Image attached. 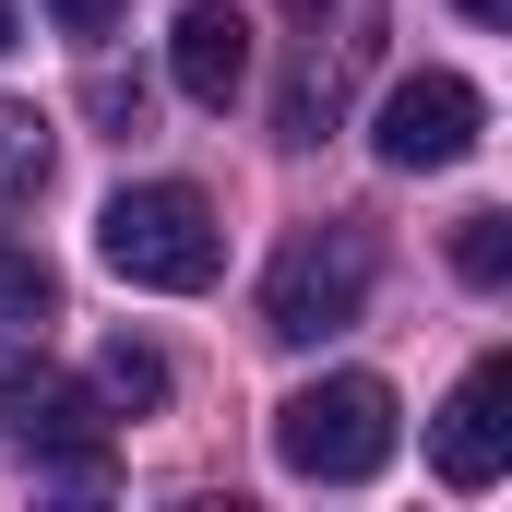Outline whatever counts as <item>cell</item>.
<instances>
[{"mask_svg": "<svg viewBox=\"0 0 512 512\" xmlns=\"http://www.w3.org/2000/svg\"><path fill=\"white\" fill-rule=\"evenodd\" d=\"M96 262H108L120 286L191 298V286L227 274V227H215V203H203L191 179H143V191H120V203L96 215Z\"/></svg>", "mask_w": 512, "mask_h": 512, "instance_id": "cell-1", "label": "cell"}, {"mask_svg": "<svg viewBox=\"0 0 512 512\" xmlns=\"http://www.w3.org/2000/svg\"><path fill=\"white\" fill-rule=\"evenodd\" d=\"M274 465H286V477H322V489L382 477L393 465V382L334 370V382L286 393V405H274Z\"/></svg>", "mask_w": 512, "mask_h": 512, "instance_id": "cell-2", "label": "cell"}, {"mask_svg": "<svg viewBox=\"0 0 512 512\" xmlns=\"http://www.w3.org/2000/svg\"><path fill=\"white\" fill-rule=\"evenodd\" d=\"M358 310H370V239L358 227H310V239L274 251V274H262V334L274 346H322Z\"/></svg>", "mask_w": 512, "mask_h": 512, "instance_id": "cell-3", "label": "cell"}, {"mask_svg": "<svg viewBox=\"0 0 512 512\" xmlns=\"http://www.w3.org/2000/svg\"><path fill=\"white\" fill-rule=\"evenodd\" d=\"M370 60H382V0H322L310 36H298V72H286L274 131H286V143H322V131L346 120V96H358Z\"/></svg>", "mask_w": 512, "mask_h": 512, "instance_id": "cell-4", "label": "cell"}, {"mask_svg": "<svg viewBox=\"0 0 512 512\" xmlns=\"http://www.w3.org/2000/svg\"><path fill=\"white\" fill-rule=\"evenodd\" d=\"M0 405H12V441H24V465L36 477H60V489H108V417H96V393L60 382V370H12L0 382Z\"/></svg>", "mask_w": 512, "mask_h": 512, "instance_id": "cell-5", "label": "cell"}, {"mask_svg": "<svg viewBox=\"0 0 512 512\" xmlns=\"http://www.w3.org/2000/svg\"><path fill=\"white\" fill-rule=\"evenodd\" d=\"M477 131H489V96H477L465 72H405L382 96V120H370V143H382V167L429 179V167H465Z\"/></svg>", "mask_w": 512, "mask_h": 512, "instance_id": "cell-6", "label": "cell"}, {"mask_svg": "<svg viewBox=\"0 0 512 512\" xmlns=\"http://www.w3.org/2000/svg\"><path fill=\"white\" fill-rule=\"evenodd\" d=\"M429 465L453 477V489H489L512 465V358H477L453 405H441V429H429Z\"/></svg>", "mask_w": 512, "mask_h": 512, "instance_id": "cell-7", "label": "cell"}, {"mask_svg": "<svg viewBox=\"0 0 512 512\" xmlns=\"http://www.w3.org/2000/svg\"><path fill=\"white\" fill-rule=\"evenodd\" d=\"M167 72H179L191 108H239V84H251V24H239L227 0H191V12L167 24Z\"/></svg>", "mask_w": 512, "mask_h": 512, "instance_id": "cell-8", "label": "cell"}, {"mask_svg": "<svg viewBox=\"0 0 512 512\" xmlns=\"http://www.w3.org/2000/svg\"><path fill=\"white\" fill-rule=\"evenodd\" d=\"M48 191V120L0 96V203H36Z\"/></svg>", "mask_w": 512, "mask_h": 512, "instance_id": "cell-9", "label": "cell"}, {"mask_svg": "<svg viewBox=\"0 0 512 512\" xmlns=\"http://www.w3.org/2000/svg\"><path fill=\"white\" fill-rule=\"evenodd\" d=\"M96 393H108L120 417H131V405H167V358H155V346H131V334H120V346H96Z\"/></svg>", "mask_w": 512, "mask_h": 512, "instance_id": "cell-10", "label": "cell"}, {"mask_svg": "<svg viewBox=\"0 0 512 512\" xmlns=\"http://www.w3.org/2000/svg\"><path fill=\"white\" fill-rule=\"evenodd\" d=\"M453 274L465 286H501L512 274V215H453Z\"/></svg>", "mask_w": 512, "mask_h": 512, "instance_id": "cell-11", "label": "cell"}, {"mask_svg": "<svg viewBox=\"0 0 512 512\" xmlns=\"http://www.w3.org/2000/svg\"><path fill=\"white\" fill-rule=\"evenodd\" d=\"M48 298H60V286H48V262H24L12 239H0V310H24V322H36Z\"/></svg>", "mask_w": 512, "mask_h": 512, "instance_id": "cell-12", "label": "cell"}, {"mask_svg": "<svg viewBox=\"0 0 512 512\" xmlns=\"http://www.w3.org/2000/svg\"><path fill=\"white\" fill-rule=\"evenodd\" d=\"M84 96H96V120H108V131H143V84H131V72L96 60V84H84Z\"/></svg>", "mask_w": 512, "mask_h": 512, "instance_id": "cell-13", "label": "cell"}, {"mask_svg": "<svg viewBox=\"0 0 512 512\" xmlns=\"http://www.w3.org/2000/svg\"><path fill=\"white\" fill-rule=\"evenodd\" d=\"M48 12H60V36H120L131 0H48Z\"/></svg>", "mask_w": 512, "mask_h": 512, "instance_id": "cell-14", "label": "cell"}, {"mask_svg": "<svg viewBox=\"0 0 512 512\" xmlns=\"http://www.w3.org/2000/svg\"><path fill=\"white\" fill-rule=\"evenodd\" d=\"M465 24H512V0H465Z\"/></svg>", "mask_w": 512, "mask_h": 512, "instance_id": "cell-15", "label": "cell"}, {"mask_svg": "<svg viewBox=\"0 0 512 512\" xmlns=\"http://www.w3.org/2000/svg\"><path fill=\"white\" fill-rule=\"evenodd\" d=\"M0 48H12V0H0Z\"/></svg>", "mask_w": 512, "mask_h": 512, "instance_id": "cell-16", "label": "cell"}]
</instances>
